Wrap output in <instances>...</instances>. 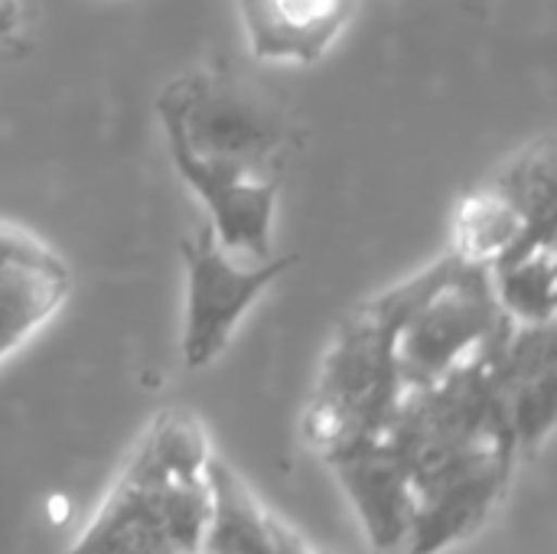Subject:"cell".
Instances as JSON below:
<instances>
[{"label": "cell", "mask_w": 557, "mask_h": 554, "mask_svg": "<svg viewBox=\"0 0 557 554\" xmlns=\"http://www.w3.org/2000/svg\"><path fill=\"white\" fill-rule=\"evenodd\" d=\"M512 320L503 313L486 264L454 255L450 271L414 304L398 327V369L405 389L428 385L490 346Z\"/></svg>", "instance_id": "6"}, {"label": "cell", "mask_w": 557, "mask_h": 554, "mask_svg": "<svg viewBox=\"0 0 557 554\" xmlns=\"http://www.w3.org/2000/svg\"><path fill=\"white\" fill-rule=\"evenodd\" d=\"M52 255L39 238H33L29 232H20L13 225H0V264L7 261H36Z\"/></svg>", "instance_id": "13"}, {"label": "cell", "mask_w": 557, "mask_h": 554, "mask_svg": "<svg viewBox=\"0 0 557 554\" xmlns=\"http://www.w3.org/2000/svg\"><path fill=\"white\" fill-rule=\"evenodd\" d=\"M493 294L512 323L555 320V245L490 268Z\"/></svg>", "instance_id": "12"}, {"label": "cell", "mask_w": 557, "mask_h": 554, "mask_svg": "<svg viewBox=\"0 0 557 554\" xmlns=\"http://www.w3.org/2000/svg\"><path fill=\"white\" fill-rule=\"evenodd\" d=\"M209 434L193 411L166 408L65 554H206Z\"/></svg>", "instance_id": "1"}, {"label": "cell", "mask_w": 557, "mask_h": 554, "mask_svg": "<svg viewBox=\"0 0 557 554\" xmlns=\"http://www.w3.org/2000/svg\"><path fill=\"white\" fill-rule=\"evenodd\" d=\"M183 323H180V353L186 369H206L215 362L251 307L268 294V287L294 264V255L284 258H242L219 245L209 222L193 229L183 245Z\"/></svg>", "instance_id": "5"}, {"label": "cell", "mask_w": 557, "mask_h": 554, "mask_svg": "<svg viewBox=\"0 0 557 554\" xmlns=\"http://www.w3.org/2000/svg\"><path fill=\"white\" fill-rule=\"evenodd\" d=\"M359 0H238V20L255 62L313 65L346 33Z\"/></svg>", "instance_id": "8"}, {"label": "cell", "mask_w": 557, "mask_h": 554, "mask_svg": "<svg viewBox=\"0 0 557 554\" xmlns=\"http://www.w3.org/2000/svg\"><path fill=\"white\" fill-rule=\"evenodd\" d=\"M496 376L519 460L535 457L557 415V353L552 323H512L496 349Z\"/></svg>", "instance_id": "7"}, {"label": "cell", "mask_w": 557, "mask_h": 554, "mask_svg": "<svg viewBox=\"0 0 557 554\" xmlns=\"http://www.w3.org/2000/svg\"><path fill=\"white\" fill-rule=\"evenodd\" d=\"M26 26V3L23 0H0V46L16 39Z\"/></svg>", "instance_id": "14"}, {"label": "cell", "mask_w": 557, "mask_h": 554, "mask_svg": "<svg viewBox=\"0 0 557 554\" xmlns=\"http://www.w3.org/2000/svg\"><path fill=\"white\" fill-rule=\"evenodd\" d=\"M69 271L52 251L36 261L0 264V359L23 346L65 300Z\"/></svg>", "instance_id": "11"}, {"label": "cell", "mask_w": 557, "mask_h": 554, "mask_svg": "<svg viewBox=\"0 0 557 554\" xmlns=\"http://www.w3.org/2000/svg\"><path fill=\"white\" fill-rule=\"evenodd\" d=\"M209 496L206 554H326L271 513L215 454L209 460Z\"/></svg>", "instance_id": "10"}, {"label": "cell", "mask_w": 557, "mask_h": 554, "mask_svg": "<svg viewBox=\"0 0 557 554\" xmlns=\"http://www.w3.org/2000/svg\"><path fill=\"white\" fill-rule=\"evenodd\" d=\"M450 264L454 251H444L408 281L352 307L339 320L300 418L307 447L323 460L375 441L388 428L408 392L398 369V327Z\"/></svg>", "instance_id": "2"}, {"label": "cell", "mask_w": 557, "mask_h": 554, "mask_svg": "<svg viewBox=\"0 0 557 554\" xmlns=\"http://www.w3.org/2000/svg\"><path fill=\"white\" fill-rule=\"evenodd\" d=\"M343 483L369 542L379 552L405 549L414 519V490L401 460L382 438L356 444L326 460Z\"/></svg>", "instance_id": "9"}, {"label": "cell", "mask_w": 557, "mask_h": 554, "mask_svg": "<svg viewBox=\"0 0 557 554\" xmlns=\"http://www.w3.org/2000/svg\"><path fill=\"white\" fill-rule=\"evenodd\" d=\"M555 157L539 144H525L460 199L450 251L460 261L496 268L555 245Z\"/></svg>", "instance_id": "4"}, {"label": "cell", "mask_w": 557, "mask_h": 554, "mask_svg": "<svg viewBox=\"0 0 557 554\" xmlns=\"http://www.w3.org/2000/svg\"><path fill=\"white\" fill-rule=\"evenodd\" d=\"M157 121L173 167L284 176L294 140L290 101L238 62L209 59L173 75L157 95Z\"/></svg>", "instance_id": "3"}]
</instances>
